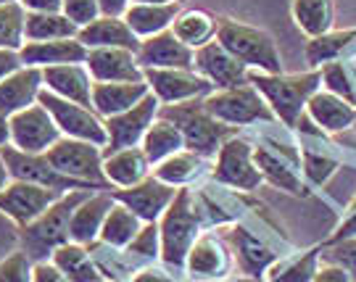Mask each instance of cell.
Returning a JSON list of instances; mask_svg holds the SVG:
<instances>
[{"mask_svg":"<svg viewBox=\"0 0 356 282\" xmlns=\"http://www.w3.org/2000/svg\"><path fill=\"white\" fill-rule=\"evenodd\" d=\"M161 227V261L166 269H185V261L193 243L204 235L206 219L198 208L193 188H179L175 201L169 204L164 217L159 219Z\"/></svg>","mask_w":356,"mask_h":282,"instance_id":"1","label":"cell"},{"mask_svg":"<svg viewBox=\"0 0 356 282\" xmlns=\"http://www.w3.org/2000/svg\"><path fill=\"white\" fill-rule=\"evenodd\" d=\"M248 82L264 95L272 114L285 127H296L306 114V103L322 88V72L314 69L309 74H267L248 72Z\"/></svg>","mask_w":356,"mask_h":282,"instance_id":"2","label":"cell"},{"mask_svg":"<svg viewBox=\"0 0 356 282\" xmlns=\"http://www.w3.org/2000/svg\"><path fill=\"white\" fill-rule=\"evenodd\" d=\"M159 116L175 122L179 127V132H182V138H185V148L195 151V154L204 156V158H214L219 154V148L232 135H238V127H229V124L219 122L216 116H211L206 111L204 98L161 106Z\"/></svg>","mask_w":356,"mask_h":282,"instance_id":"3","label":"cell"},{"mask_svg":"<svg viewBox=\"0 0 356 282\" xmlns=\"http://www.w3.org/2000/svg\"><path fill=\"white\" fill-rule=\"evenodd\" d=\"M90 195V190H69L64 192L56 204L40 214L35 222H29L26 227H19V243L22 251L32 261H45L53 256V251L58 245L69 243V222L74 208Z\"/></svg>","mask_w":356,"mask_h":282,"instance_id":"4","label":"cell"},{"mask_svg":"<svg viewBox=\"0 0 356 282\" xmlns=\"http://www.w3.org/2000/svg\"><path fill=\"white\" fill-rule=\"evenodd\" d=\"M216 40L241 64L248 66V72L282 74V56L277 51V42L264 29L243 24V22H235V19H219Z\"/></svg>","mask_w":356,"mask_h":282,"instance_id":"5","label":"cell"},{"mask_svg":"<svg viewBox=\"0 0 356 282\" xmlns=\"http://www.w3.org/2000/svg\"><path fill=\"white\" fill-rule=\"evenodd\" d=\"M206 111L229 127H248L259 122H277L264 95L251 82L229 90H214L204 98Z\"/></svg>","mask_w":356,"mask_h":282,"instance_id":"6","label":"cell"},{"mask_svg":"<svg viewBox=\"0 0 356 282\" xmlns=\"http://www.w3.org/2000/svg\"><path fill=\"white\" fill-rule=\"evenodd\" d=\"M40 103L48 108L56 119V124L61 129L64 138H76V140H88L106 148L108 145V129H106V119H103L95 108L82 106V103L66 101L56 92L45 90L40 92Z\"/></svg>","mask_w":356,"mask_h":282,"instance_id":"7","label":"cell"},{"mask_svg":"<svg viewBox=\"0 0 356 282\" xmlns=\"http://www.w3.org/2000/svg\"><path fill=\"white\" fill-rule=\"evenodd\" d=\"M211 180L232 188V190L254 192L264 182L261 172L256 167L254 145L245 140L243 135H232L219 154L214 156V167H211Z\"/></svg>","mask_w":356,"mask_h":282,"instance_id":"8","label":"cell"},{"mask_svg":"<svg viewBox=\"0 0 356 282\" xmlns=\"http://www.w3.org/2000/svg\"><path fill=\"white\" fill-rule=\"evenodd\" d=\"M45 158L66 177L90 182L98 188H111L103 177V148L95 142L76 140V138H61L53 148L45 151Z\"/></svg>","mask_w":356,"mask_h":282,"instance_id":"9","label":"cell"},{"mask_svg":"<svg viewBox=\"0 0 356 282\" xmlns=\"http://www.w3.org/2000/svg\"><path fill=\"white\" fill-rule=\"evenodd\" d=\"M3 156H6V164L11 169L13 180H24V182H38V185H45V188H53V190H103L98 185H90V182L74 180V177H66L58 169L53 167L51 161L45 158V154H24L13 145H6L0 148Z\"/></svg>","mask_w":356,"mask_h":282,"instance_id":"10","label":"cell"},{"mask_svg":"<svg viewBox=\"0 0 356 282\" xmlns=\"http://www.w3.org/2000/svg\"><path fill=\"white\" fill-rule=\"evenodd\" d=\"M64 192L38 185V182L11 180L0 190V214L11 219L16 227H26L40 214H45Z\"/></svg>","mask_w":356,"mask_h":282,"instance_id":"11","label":"cell"},{"mask_svg":"<svg viewBox=\"0 0 356 282\" xmlns=\"http://www.w3.org/2000/svg\"><path fill=\"white\" fill-rule=\"evenodd\" d=\"M8 119H11V145L24 154H45L64 138L53 114L40 101Z\"/></svg>","mask_w":356,"mask_h":282,"instance_id":"12","label":"cell"},{"mask_svg":"<svg viewBox=\"0 0 356 282\" xmlns=\"http://www.w3.org/2000/svg\"><path fill=\"white\" fill-rule=\"evenodd\" d=\"M161 111V101L148 92L140 103H135L132 108L122 111L116 116H108L106 119V129H108V145L103 148V156L114 154V151H122V148H135L140 145L145 132L156 122V116Z\"/></svg>","mask_w":356,"mask_h":282,"instance_id":"13","label":"cell"},{"mask_svg":"<svg viewBox=\"0 0 356 282\" xmlns=\"http://www.w3.org/2000/svg\"><path fill=\"white\" fill-rule=\"evenodd\" d=\"M143 74L161 106L195 101L214 92V85L201 77L195 69H143Z\"/></svg>","mask_w":356,"mask_h":282,"instance_id":"14","label":"cell"},{"mask_svg":"<svg viewBox=\"0 0 356 282\" xmlns=\"http://www.w3.org/2000/svg\"><path fill=\"white\" fill-rule=\"evenodd\" d=\"M195 72L209 79L214 90H229L248 82V66L241 64L219 40H211L195 51Z\"/></svg>","mask_w":356,"mask_h":282,"instance_id":"15","label":"cell"},{"mask_svg":"<svg viewBox=\"0 0 356 282\" xmlns=\"http://www.w3.org/2000/svg\"><path fill=\"white\" fill-rule=\"evenodd\" d=\"M232 264H235V256L229 251L227 240L225 238H216L211 232H204L193 243L188 261H185V272L198 282H214L227 277Z\"/></svg>","mask_w":356,"mask_h":282,"instance_id":"16","label":"cell"},{"mask_svg":"<svg viewBox=\"0 0 356 282\" xmlns=\"http://www.w3.org/2000/svg\"><path fill=\"white\" fill-rule=\"evenodd\" d=\"M177 190L179 188H172V185H166L151 174L148 180L138 182L132 188H116V190H111V195H114V201L132 208L143 222H159L169 208V204L175 201Z\"/></svg>","mask_w":356,"mask_h":282,"instance_id":"17","label":"cell"},{"mask_svg":"<svg viewBox=\"0 0 356 282\" xmlns=\"http://www.w3.org/2000/svg\"><path fill=\"white\" fill-rule=\"evenodd\" d=\"M85 66L95 82H143L145 79L138 53L127 48H92Z\"/></svg>","mask_w":356,"mask_h":282,"instance_id":"18","label":"cell"},{"mask_svg":"<svg viewBox=\"0 0 356 282\" xmlns=\"http://www.w3.org/2000/svg\"><path fill=\"white\" fill-rule=\"evenodd\" d=\"M138 61L143 69H195V51L166 29L161 35L145 38L138 51Z\"/></svg>","mask_w":356,"mask_h":282,"instance_id":"19","label":"cell"},{"mask_svg":"<svg viewBox=\"0 0 356 282\" xmlns=\"http://www.w3.org/2000/svg\"><path fill=\"white\" fill-rule=\"evenodd\" d=\"M227 240L232 243V256H235L238 269L243 274H248V277H267V272L280 258L259 235H254V232L245 230V227H238V224L232 227Z\"/></svg>","mask_w":356,"mask_h":282,"instance_id":"20","label":"cell"},{"mask_svg":"<svg viewBox=\"0 0 356 282\" xmlns=\"http://www.w3.org/2000/svg\"><path fill=\"white\" fill-rule=\"evenodd\" d=\"M42 88H45L42 69L22 66L19 72H13L11 77H6L0 82V114L13 116L29 108V106H35L40 101Z\"/></svg>","mask_w":356,"mask_h":282,"instance_id":"21","label":"cell"},{"mask_svg":"<svg viewBox=\"0 0 356 282\" xmlns=\"http://www.w3.org/2000/svg\"><path fill=\"white\" fill-rule=\"evenodd\" d=\"M19 53H22L24 66L48 69V66L85 64L90 48L85 42H79V38H69V40H45V42H24V48Z\"/></svg>","mask_w":356,"mask_h":282,"instance_id":"22","label":"cell"},{"mask_svg":"<svg viewBox=\"0 0 356 282\" xmlns=\"http://www.w3.org/2000/svg\"><path fill=\"white\" fill-rule=\"evenodd\" d=\"M114 206V195L108 192H90L88 198L74 208L72 214V222H69V240L82 245L95 243L101 238L103 222L108 217Z\"/></svg>","mask_w":356,"mask_h":282,"instance_id":"23","label":"cell"},{"mask_svg":"<svg viewBox=\"0 0 356 282\" xmlns=\"http://www.w3.org/2000/svg\"><path fill=\"white\" fill-rule=\"evenodd\" d=\"M45 90L61 95L66 101L82 103L92 108V85L95 79L88 72L85 64H64V66H48L42 69Z\"/></svg>","mask_w":356,"mask_h":282,"instance_id":"24","label":"cell"},{"mask_svg":"<svg viewBox=\"0 0 356 282\" xmlns=\"http://www.w3.org/2000/svg\"><path fill=\"white\" fill-rule=\"evenodd\" d=\"M151 174L153 164L143 151V145L122 148L103 158V177L111 188H132L138 182L148 180Z\"/></svg>","mask_w":356,"mask_h":282,"instance_id":"25","label":"cell"},{"mask_svg":"<svg viewBox=\"0 0 356 282\" xmlns=\"http://www.w3.org/2000/svg\"><path fill=\"white\" fill-rule=\"evenodd\" d=\"M79 42H85L90 51L92 48H127V51H140L143 40L132 32V26L124 22V16H98L95 22L79 29Z\"/></svg>","mask_w":356,"mask_h":282,"instance_id":"26","label":"cell"},{"mask_svg":"<svg viewBox=\"0 0 356 282\" xmlns=\"http://www.w3.org/2000/svg\"><path fill=\"white\" fill-rule=\"evenodd\" d=\"M148 92H151V85L145 79L143 82H95L92 85V108L103 119H108V116L132 108Z\"/></svg>","mask_w":356,"mask_h":282,"instance_id":"27","label":"cell"},{"mask_svg":"<svg viewBox=\"0 0 356 282\" xmlns=\"http://www.w3.org/2000/svg\"><path fill=\"white\" fill-rule=\"evenodd\" d=\"M306 114L322 132H343L356 122V106L330 90H317L306 103Z\"/></svg>","mask_w":356,"mask_h":282,"instance_id":"28","label":"cell"},{"mask_svg":"<svg viewBox=\"0 0 356 282\" xmlns=\"http://www.w3.org/2000/svg\"><path fill=\"white\" fill-rule=\"evenodd\" d=\"M182 6L177 3H161V6H151V3H132L124 13V22L132 26V32L140 40L161 35L166 29H172L175 19L179 16Z\"/></svg>","mask_w":356,"mask_h":282,"instance_id":"29","label":"cell"},{"mask_svg":"<svg viewBox=\"0 0 356 282\" xmlns=\"http://www.w3.org/2000/svg\"><path fill=\"white\" fill-rule=\"evenodd\" d=\"M51 261L58 267V269L64 272V277L69 282H101V280H106V277H103V272L98 269V264H95L92 254H90L88 245L74 243V240L58 245V248L53 251Z\"/></svg>","mask_w":356,"mask_h":282,"instance_id":"30","label":"cell"},{"mask_svg":"<svg viewBox=\"0 0 356 282\" xmlns=\"http://www.w3.org/2000/svg\"><path fill=\"white\" fill-rule=\"evenodd\" d=\"M206 161H209V158L198 156L195 151L182 148V151H177L175 156L164 158L161 164H156V167H153V177H159V180L166 182V185H172V188H191L193 182L204 174Z\"/></svg>","mask_w":356,"mask_h":282,"instance_id":"31","label":"cell"},{"mask_svg":"<svg viewBox=\"0 0 356 282\" xmlns=\"http://www.w3.org/2000/svg\"><path fill=\"white\" fill-rule=\"evenodd\" d=\"M140 145H143V151H145V156L151 158V164L156 167V164H161L164 158L182 151V148H185V138H182V132H179V127L175 122H169L164 116H156V122L148 127Z\"/></svg>","mask_w":356,"mask_h":282,"instance_id":"32","label":"cell"},{"mask_svg":"<svg viewBox=\"0 0 356 282\" xmlns=\"http://www.w3.org/2000/svg\"><path fill=\"white\" fill-rule=\"evenodd\" d=\"M216 26H219V19H214L209 11L188 8V11H179V16L175 19V24H172V32L188 48L198 51V48H204L206 42L216 40Z\"/></svg>","mask_w":356,"mask_h":282,"instance_id":"33","label":"cell"},{"mask_svg":"<svg viewBox=\"0 0 356 282\" xmlns=\"http://www.w3.org/2000/svg\"><path fill=\"white\" fill-rule=\"evenodd\" d=\"M319 256H322V245H314L293 256H280L277 264L267 272V282H312L322 267Z\"/></svg>","mask_w":356,"mask_h":282,"instance_id":"34","label":"cell"},{"mask_svg":"<svg viewBox=\"0 0 356 282\" xmlns=\"http://www.w3.org/2000/svg\"><path fill=\"white\" fill-rule=\"evenodd\" d=\"M143 224H145V222H143L132 208L114 201L108 217L103 222V230L98 240L106 245H114V248H127V245L135 240V235L143 230Z\"/></svg>","mask_w":356,"mask_h":282,"instance_id":"35","label":"cell"},{"mask_svg":"<svg viewBox=\"0 0 356 282\" xmlns=\"http://www.w3.org/2000/svg\"><path fill=\"white\" fill-rule=\"evenodd\" d=\"M254 158H256V167H259V172H261L264 180L272 182V185L280 188V190H288V192H293V195H301V188H304V185H301V174H298L285 158H280V156L275 154L272 148H267V145L254 148Z\"/></svg>","mask_w":356,"mask_h":282,"instance_id":"36","label":"cell"},{"mask_svg":"<svg viewBox=\"0 0 356 282\" xmlns=\"http://www.w3.org/2000/svg\"><path fill=\"white\" fill-rule=\"evenodd\" d=\"M354 40L356 29H343V32L330 29V32H325L319 38H312L309 45H306V61H309L312 69H319V66L332 64V61H341V56L351 48Z\"/></svg>","mask_w":356,"mask_h":282,"instance_id":"37","label":"cell"},{"mask_svg":"<svg viewBox=\"0 0 356 282\" xmlns=\"http://www.w3.org/2000/svg\"><path fill=\"white\" fill-rule=\"evenodd\" d=\"M293 19L298 29L309 38H319L332 29L335 8L332 0H293Z\"/></svg>","mask_w":356,"mask_h":282,"instance_id":"38","label":"cell"},{"mask_svg":"<svg viewBox=\"0 0 356 282\" xmlns=\"http://www.w3.org/2000/svg\"><path fill=\"white\" fill-rule=\"evenodd\" d=\"M79 35V26L64 13H29L26 11V42L45 40H69Z\"/></svg>","mask_w":356,"mask_h":282,"instance_id":"39","label":"cell"},{"mask_svg":"<svg viewBox=\"0 0 356 282\" xmlns=\"http://www.w3.org/2000/svg\"><path fill=\"white\" fill-rule=\"evenodd\" d=\"M26 42V8L19 0L0 3V48L22 51Z\"/></svg>","mask_w":356,"mask_h":282,"instance_id":"40","label":"cell"},{"mask_svg":"<svg viewBox=\"0 0 356 282\" xmlns=\"http://www.w3.org/2000/svg\"><path fill=\"white\" fill-rule=\"evenodd\" d=\"M322 82H325V90L341 95L343 101H348L351 106H356V88H354V77H351V69L343 64V61H332V64H325L322 69Z\"/></svg>","mask_w":356,"mask_h":282,"instance_id":"41","label":"cell"},{"mask_svg":"<svg viewBox=\"0 0 356 282\" xmlns=\"http://www.w3.org/2000/svg\"><path fill=\"white\" fill-rule=\"evenodd\" d=\"M127 251L145 264L159 261L161 258V227H159V222H145L143 230L135 235V240L127 245Z\"/></svg>","mask_w":356,"mask_h":282,"instance_id":"42","label":"cell"},{"mask_svg":"<svg viewBox=\"0 0 356 282\" xmlns=\"http://www.w3.org/2000/svg\"><path fill=\"white\" fill-rule=\"evenodd\" d=\"M0 282H35V261L24 251H13L0 261Z\"/></svg>","mask_w":356,"mask_h":282,"instance_id":"43","label":"cell"},{"mask_svg":"<svg viewBox=\"0 0 356 282\" xmlns=\"http://www.w3.org/2000/svg\"><path fill=\"white\" fill-rule=\"evenodd\" d=\"M322 256L332 264H338V267H343L356 282V238H346V240H338V243L330 245L322 243Z\"/></svg>","mask_w":356,"mask_h":282,"instance_id":"44","label":"cell"},{"mask_svg":"<svg viewBox=\"0 0 356 282\" xmlns=\"http://www.w3.org/2000/svg\"><path fill=\"white\" fill-rule=\"evenodd\" d=\"M335 169H338V161L330 158V156H319V154H312V151L304 154L306 180L312 182V185H317V188H322L325 182L330 180L332 174H335Z\"/></svg>","mask_w":356,"mask_h":282,"instance_id":"45","label":"cell"},{"mask_svg":"<svg viewBox=\"0 0 356 282\" xmlns=\"http://www.w3.org/2000/svg\"><path fill=\"white\" fill-rule=\"evenodd\" d=\"M64 16H69V22H74L79 29L88 26L90 22H95L101 13V3L98 0H64Z\"/></svg>","mask_w":356,"mask_h":282,"instance_id":"46","label":"cell"},{"mask_svg":"<svg viewBox=\"0 0 356 282\" xmlns=\"http://www.w3.org/2000/svg\"><path fill=\"white\" fill-rule=\"evenodd\" d=\"M346 238H356V198L348 204V208H346V217L338 222V227H335L330 238L325 240V245L338 243V240H346Z\"/></svg>","mask_w":356,"mask_h":282,"instance_id":"47","label":"cell"},{"mask_svg":"<svg viewBox=\"0 0 356 282\" xmlns=\"http://www.w3.org/2000/svg\"><path fill=\"white\" fill-rule=\"evenodd\" d=\"M312 282H354V277H351L343 267H338V264L327 261V264L319 267V272L314 274V280Z\"/></svg>","mask_w":356,"mask_h":282,"instance_id":"48","label":"cell"},{"mask_svg":"<svg viewBox=\"0 0 356 282\" xmlns=\"http://www.w3.org/2000/svg\"><path fill=\"white\" fill-rule=\"evenodd\" d=\"M24 66L22 61V53L11 51V48H0V82L6 77H11L13 72H19Z\"/></svg>","mask_w":356,"mask_h":282,"instance_id":"49","label":"cell"},{"mask_svg":"<svg viewBox=\"0 0 356 282\" xmlns=\"http://www.w3.org/2000/svg\"><path fill=\"white\" fill-rule=\"evenodd\" d=\"M35 282H69L64 277V272L53 264L51 258L45 261H35Z\"/></svg>","mask_w":356,"mask_h":282,"instance_id":"50","label":"cell"},{"mask_svg":"<svg viewBox=\"0 0 356 282\" xmlns=\"http://www.w3.org/2000/svg\"><path fill=\"white\" fill-rule=\"evenodd\" d=\"M29 13H58L64 8V0H19Z\"/></svg>","mask_w":356,"mask_h":282,"instance_id":"51","label":"cell"},{"mask_svg":"<svg viewBox=\"0 0 356 282\" xmlns=\"http://www.w3.org/2000/svg\"><path fill=\"white\" fill-rule=\"evenodd\" d=\"M132 282H177L175 277H169L166 272H161V269H153L151 264L145 267V269H140L135 277H132Z\"/></svg>","mask_w":356,"mask_h":282,"instance_id":"52","label":"cell"},{"mask_svg":"<svg viewBox=\"0 0 356 282\" xmlns=\"http://www.w3.org/2000/svg\"><path fill=\"white\" fill-rule=\"evenodd\" d=\"M98 3H101L103 16H124L132 6V0H98Z\"/></svg>","mask_w":356,"mask_h":282,"instance_id":"53","label":"cell"},{"mask_svg":"<svg viewBox=\"0 0 356 282\" xmlns=\"http://www.w3.org/2000/svg\"><path fill=\"white\" fill-rule=\"evenodd\" d=\"M11 145V119L0 114V148Z\"/></svg>","mask_w":356,"mask_h":282,"instance_id":"54","label":"cell"},{"mask_svg":"<svg viewBox=\"0 0 356 282\" xmlns=\"http://www.w3.org/2000/svg\"><path fill=\"white\" fill-rule=\"evenodd\" d=\"M13 177H11V169H8V164H6V156H3V151H0V190L11 182Z\"/></svg>","mask_w":356,"mask_h":282,"instance_id":"55","label":"cell"},{"mask_svg":"<svg viewBox=\"0 0 356 282\" xmlns=\"http://www.w3.org/2000/svg\"><path fill=\"white\" fill-rule=\"evenodd\" d=\"M214 282H259V277H248V274H241V277H222V280H214Z\"/></svg>","mask_w":356,"mask_h":282,"instance_id":"56","label":"cell"},{"mask_svg":"<svg viewBox=\"0 0 356 282\" xmlns=\"http://www.w3.org/2000/svg\"><path fill=\"white\" fill-rule=\"evenodd\" d=\"M132 3H151V6H161V3H177V0H132Z\"/></svg>","mask_w":356,"mask_h":282,"instance_id":"57","label":"cell"},{"mask_svg":"<svg viewBox=\"0 0 356 282\" xmlns=\"http://www.w3.org/2000/svg\"><path fill=\"white\" fill-rule=\"evenodd\" d=\"M101 282H119V280H101Z\"/></svg>","mask_w":356,"mask_h":282,"instance_id":"58","label":"cell"},{"mask_svg":"<svg viewBox=\"0 0 356 282\" xmlns=\"http://www.w3.org/2000/svg\"><path fill=\"white\" fill-rule=\"evenodd\" d=\"M0 3H8V0H0Z\"/></svg>","mask_w":356,"mask_h":282,"instance_id":"59","label":"cell"}]
</instances>
